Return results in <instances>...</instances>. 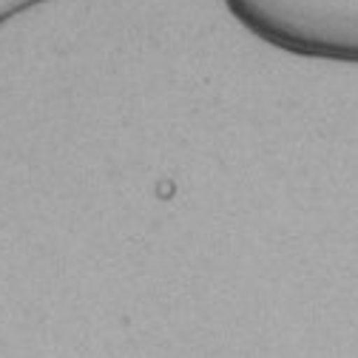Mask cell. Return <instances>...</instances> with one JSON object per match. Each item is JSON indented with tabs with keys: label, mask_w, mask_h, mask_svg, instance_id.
Returning a JSON list of instances; mask_svg holds the SVG:
<instances>
[{
	"label": "cell",
	"mask_w": 358,
	"mask_h": 358,
	"mask_svg": "<svg viewBox=\"0 0 358 358\" xmlns=\"http://www.w3.org/2000/svg\"><path fill=\"white\" fill-rule=\"evenodd\" d=\"M231 9L279 46L358 60V0H228Z\"/></svg>",
	"instance_id": "cell-1"
}]
</instances>
